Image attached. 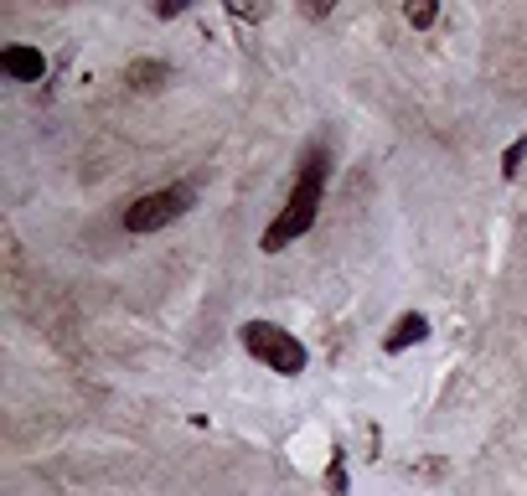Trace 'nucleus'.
I'll return each mask as SVG.
<instances>
[{
    "mask_svg": "<svg viewBox=\"0 0 527 496\" xmlns=\"http://www.w3.org/2000/svg\"><path fill=\"white\" fill-rule=\"evenodd\" d=\"M321 192H326V155L321 150H310V161L295 181V192H290V207L274 217V228L264 233V248L269 254H279L290 238H300L310 223H316V207H321Z\"/></svg>",
    "mask_w": 527,
    "mask_h": 496,
    "instance_id": "obj_1",
    "label": "nucleus"
},
{
    "mask_svg": "<svg viewBox=\"0 0 527 496\" xmlns=\"http://www.w3.org/2000/svg\"><path fill=\"white\" fill-rule=\"evenodd\" d=\"M522 155H527V140H517V145L507 150V161H502V171H507V176H517V166H522Z\"/></svg>",
    "mask_w": 527,
    "mask_h": 496,
    "instance_id": "obj_6",
    "label": "nucleus"
},
{
    "mask_svg": "<svg viewBox=\"0 0 527 496\" xmlns=\"http://www.w3.org/2000/svg\"><path fill=\"white\" fill-rule=\"evenodd\" d=\"M429 326H424V316H398V326L388 331V352H403L409 341H419Z\"/></svg>",
    "mask_w": 527,
    "mask_h": 496,
    "instance_id": "obj_5",
    "label": "nucleus"
},
{
    "mask_svg": "<svg viewBox=\"0 0 527 496\" xmlns=\"http://www.w3.org/2000/svg\"><path fill=\"white\" fill-rule=\"evenodd\" d=\"M409 21H414V26H429V21H434V6H409Z\"/></svg>",
    "mask_w": 527,
    "mask_h": 496,
    "instance_id": "obj_7",
    "label": "nucleus"
},
{
    "mask_svg": "<svg viewBox=\"0 0 527 496\" xmlns=\"http://www.w3.org/2000/svg\"><path fill=\"white\" fill-rule=\"evenodd\" d=\"M243 347H248V357L269 362L274 372H300L305 367V347H300L290 331H279L269 321H248L243 326Z\"/></svg>",
    "mask_w": 527,
    "mask_h": 496,
    "instance_id": "obj_2",
    "label": "nucleus"
},
{
    "mask_svg": "<svg viewBox=\"0 0 527 496\" xmlns=\"http://www.w3.org/2000/svg\"><path fill=\"white\" fill-rule=\"evenodd\" d=\"M0 68H6L11 78H21V83H37L47 73V57L31 52V47H6V52H0Z\"/></svg>",
    "mask_w": 527,
    "mask_h": 496,
    "instance_id": "obj_4",
    "label": "nucleus"
},
{
    "mask_svg": "<svg viewBox=\"0 0 527 496\" xmlns=\"http://www.w3.org/2000/svg\"><path fill=\"white\" fill-rule=\"evenodd\" d=\"M186 202H192V192H186V186H171V192H150V197H140L130 212H124V228H130V233H155V228L176 223V217L186 212Z\"/></svg>",
    "mask_w": 527,
    "mask_h": 496,
    "instance_id": "obj_3",
    "label": "nucleus"
}]
</instances>
